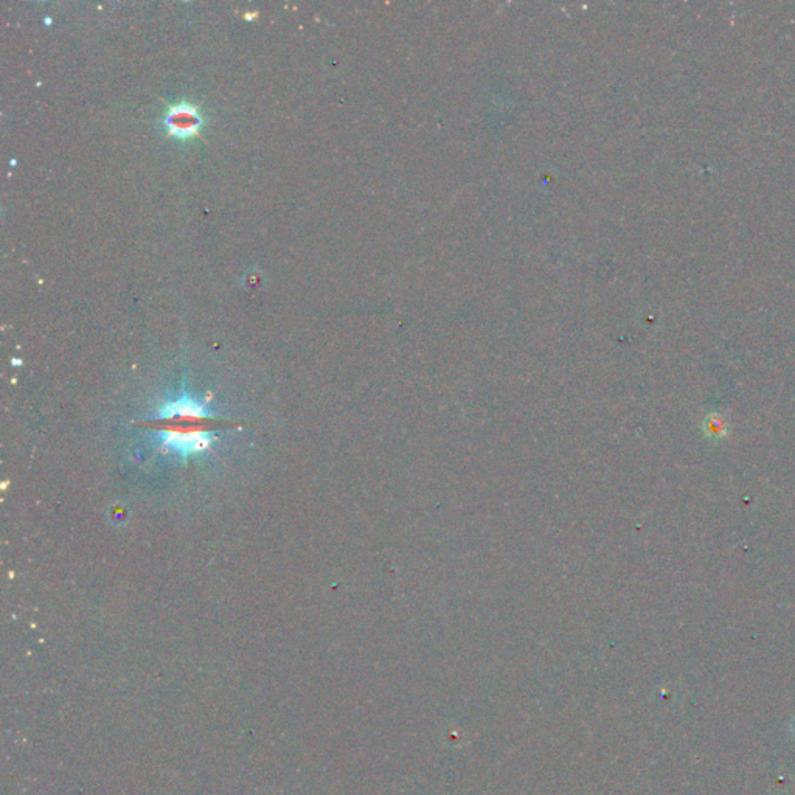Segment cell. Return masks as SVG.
I'll return each mask as SVG.
<instances>
[{
  "label": "cell",
  "mask_w": 795,
  "mask_h": 795,
  "mask_svg": "<svg viewBox=\"0 0 795 795\" xmlns=\"http://www.w3.org/2000/svg\"><path fill=\"white\" fill-rule=\"evenodd\" d=\"M155 436L165 451L174 452L184 460L208 451L212 445L216 443V432L214 431L178 432L166 429V431H155Z\"/></svg>",
  "instance_id": "1"
},
{
  "label": "cell",
  "mask_w": 795,
  "mask_h": 795,
  "mask_svg": "<svg viewBox=\"0 0 795 795\" xmlns=\"http://www.w3.org/2000/svg\"><path fill=\"white\" fill-rule=\"evenodd\" d=\"M162 123H164L169 135L185 140L200 131L202 125H204V117L190 101H180L169 106Z\"/></svg>",
  "instance_id": "2"
},
{
  "label": "cell",
  "mask_w": 795,
  "mask_h": 795,
  "mask_svg": "<svg viewBox=\"0 0 795 795\" xmlns=\"http://www.w3.org/2000/svg\"><path fill=\"white\" fill-rule=\"evenodd\" d=\"M214 412L210 404L198 400L190 395L187 388L182 390L180 396L178 400H169L164 404H160L157 410L154 412V420H179V418H194V420H204V418H214Z\"/></svg>",
  "instance_id": "3"
},
{
  "label": "cell",
  "mask_w": 795,
  "mask_h": 795,
  "mask_svg": "<svg viewBox=\"0 0 795 795\" xmlns=\"http://www.w3.org/2000/svg\"><path fill=\"white\" fill-rule=\"evenodd\" d=\"M702 431L708 440L721 441L728 432V425L724 416L718 412L708 413L702 422Z\"/></svg>",
  "instance_id": "4"
}]
</instances>
